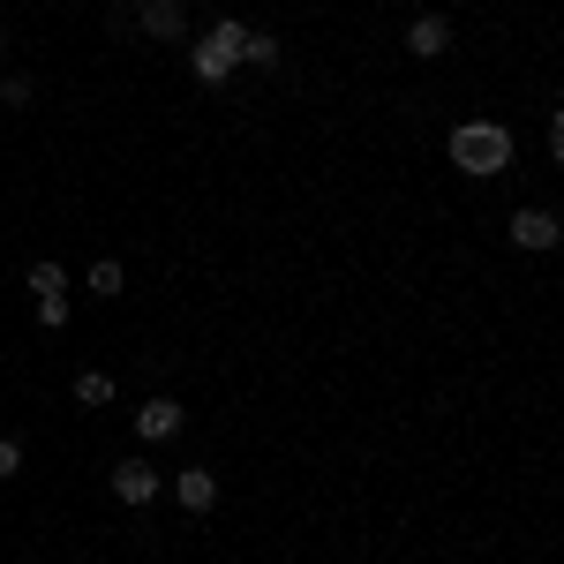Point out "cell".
Segmentation results:
<instances>
[{
  "label": "cell",
  "instance_id": "obj_3",
  "mask_svg": "<svg viewBox=\"0 0 564 564\" xmlns=\"http://www.w3.org/2000/svg\"><path fill=\"white\" fill-rule=\"evenodd\" d=\"M512 241L520 249H557V212H512Z\"/></svg>",
  "mask_w": 564,
  "mask_h": 564
},
{
  "label": "cell",
  "instance_id": "obj_5",
  "mask_svg": "<svg viewBox=\"0 0 564 564\" xmlns=\"http://www.w3.org/2000/svg\"><path fill=\"white\" fill-rule=\"evenodd\" d=\"M444 45H452V23H444V15H422V23L406 31V53H414V61H436Z\"/></svg>",
  "mask_w": 564,
  "mask_h": 564
},
{
  "label": "cell",
  "instance_id": "obj_1",
  "mask_svg": "<svg viewBox=\"0 0 564 564\" xmlns=\"http://www.w3.org/2000/svg\"><path fill=\"white\" fill-rule=\"evenodd\" d=\"M452 166L475 174V181L505 174V166H512V135L497 129V121H459V129H452Z\"/></svg>",
  "mask_w": 564,
  "mask_h": 564
},
{
  "label": "cell",
  "instance_id": "obj_14",
  "mask_svg": "<svg viewBox=\"0 0 564 564\" xmlns=\"http://www.w3.org/2000/svg\"><path fill=\"white\" fill-rule=\"evenodd\" d=\"M0 106H31V76H8L0 84Z\"/></svg>",
  "mask_w": 564,
  "mask_h": 564
},
{
  "label": "cell",
  "instance_id": "obj_15",
  "mask_svg": "<svg viewBox=\"0 0 564 564\" xmlns=\"http://www.w3.org/2000/svg\"><path fill=\"white\" fill-rule=\"evenodd\" d=\"M23 475V452H15V436H0V481Z\"/></svg>",
  "mask_w": 564,
  "mask_h": 564
},
{
  "label": "cell",
  "instance_id": "obj_7",
  "mask_svg": "<svg viewBox=\"0 0 564 564\" xmlns=\"http://www.w3.org/2000/svg\"><path fill=\"white\" fill-rule=\"evenodd\" d=\"M174 497L188 505V512H212V505H218V475H212V467H188Z\"/></svg>",
  "mask_w": 564,
  "mask_h": 564
},
{
  "label": "cell",
  "instance_id": "obj_8",
  "mask_svg": "<svg viewBox=\"0 0 564 564\" xmlns=\"http://www.w3.org/2000/svg\"><path fill=\"white\" fill-rule=\"evenodd\" d=\"M181 23H188L181 0H143V31H151V39H181Z\"/></svg>",
  "mask_w": 564,
  "mask_h": 564
},
{
  "label": "cell",
  "instance_id": "obj_12",
  "mask_svg": "<svg viewBox=\"0 0 564 564\" xmlns=\"http://www.w3.org/2000/svg\"><path fill=\"white\" fill-rule=\"evenodd\" d=\"M31 286H39V294H61V286H68V271H61V263H31Z\"/></svg>",
  "mask_w": 564,
  "mask_h": 564
},
{
  "label": "cell",
  "instance_id": "obj_13",
  "mask_svg": "<svg viewBox=\"0 0 564 564\" xmlns=\"http://www.w3.org/2000/svg\"><path fill=\"white\" fill-rule=\"evenodd\" d=\"M39 324H45V332H61V324H68V302H61V294H39Z\"/></svg>",
  "mask_w": 564,
  "mask_h": 564
},
{
  "label": "cell",
  "instance_id": "obj_9",
  "mask_svg": "<svg viewBox=\"0 0 564 564\" xmlns=\"http://www.w3.org/2000/svg\"><path fill=\"white\" fill-rule=\"evenodd\" d=\"M76 399H84V406H106V399H113V377H106V369H84V377H76Z\"/></svg>",
  "mask_w": 564,
  "mask_h": 564
},
{
  "label": "cell",
  "instance_id": "obj_2",
  "mask_svg": "<svg viewBox=\"0 0 564 564\" xmlns=\"http://www.w3.org/2000/svg\"><path fill=\"white\" fill-rule=\"evenodd\" d=\"M241 39H249L241 23H218L212 39H204L196 53H188V68H196L204 84H226V76H234V61H241Z\"/></svg>",
  "mask_w": 564,
  "mask_h": 564
},
{
  "label": "cell",
  "instance_id": "obj_6",
  "mask_svg": "<svg viewBox=\"0 0 564 564\" xmlns=\"http://www.w3.org/2000/svg\"><path fill=\"white\" fill-rule=\"evenodd\" d=\"M174 430H181V406H174V399L135 406V436H151V444H159V436H174Z\"/></svg>",
  "mask_w": 564,
  "mask_h": 564
},
{
  "label": "cell",
  "instance_id": "obj_16",
  "mask_svg": "<svg viewBox=\"0 0 564 564\" xmlns=\"http://www.w3.org/2000/svg\"><path fill=\"white\" fill-rule=\"evenodd\" d=\"M0 45H8V31H0Z\"/></svg>",
  "mask_w": 564,
  "mask_h": 564
},
{
  "label": "cell",
  "instance_id": "obj_11",
  "mask_svg": "<svg viewBox=\"0 0 564 564\" xmlns=\"http://www.w3.org/2000/svg\"><path fill=\"white\" fill-rule=\"evenodd\" d=\"M241 61H257V68H271V61H279V39H257V31H249V39H241Z\"/></svg>",
  "mask_w": 564,
  "mask_h": 564
},
{
  "label": "cell",
  "instance_id": "obj_10",
  "mask_svg": "<svg viewBox=\"0 0 564 564\" xmlns=\"http://www.w3.org/2000/svg\"><path fill=\"white\" fill-rule=\"evenodd\" d=\"M90 294H98V302H106V294H121V263H113V257L90 263Z\"/></svg>",
  "mask_w": 564,
  "mask_h": 564
},
{
  "label": "cell",
  "instance_id": "obj_4",
  "mask_svg": "<svg viewBox=\"0 0 564 564\" xmlns=\"http://www.w3.org/2000/svg\"><path fill=\"white\" fill-rule=\"evenodd\" d=\"M113 497H121V505H151V497H159V467H143V459H129V467L113 475Z\"/></svg>",
  "mask_w": 564,
  "mask_h": 564
}]
</instances>
